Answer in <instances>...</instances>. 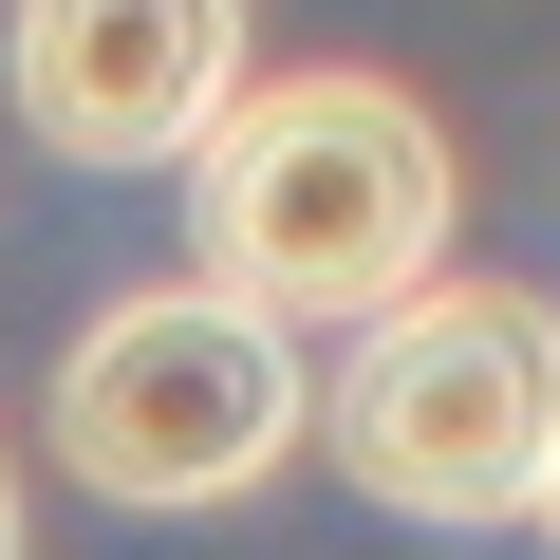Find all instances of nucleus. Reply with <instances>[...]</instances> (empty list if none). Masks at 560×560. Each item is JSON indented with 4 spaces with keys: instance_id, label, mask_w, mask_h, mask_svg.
<instances>
[{
    "instance_id": "nucleus-1",
    "label": "nucleus",
    "mask_w": 560,
    "mask_h": 560,
    "mask_svg": "<svg viewBox=\"0 0 560 560\" xmlns=\"http://www.w3.org/2000/svg\"><path fill=\"white\" fill-rule=\"evenodd\" d=\"M187 261L243 318H393L448 280V131L355 57L243 75L187 150Z\"/></svg>"
},
{
    "instance_id": "nucleus-2",
    "label": "nucleus",
    "mask_w": 560,
    "mask_h": 560,
    "mask_svg": "<svg viewBox=\"0 0 560 560\" xmlns=\"http://www.w3.org/2000/svg\"><path fill=\"white\" fill-rule=\"evenodd\" d=\"M318 430L393 523H541V486H560V318L523 280H411L393 318H355Z\"/></svg>"
},
{
    "instance_id": "nucleus-6",
    "label": "nucleus",
    "mask_w": 560,
    "mask_h": 560,
    "mask_svg": "<svg viewBox=\"0 0 560 560\" xmlns=\"http://www.w3.org/2000/svg\"><path fill=\"white\" fill-rule=\"evenodd\" d=\"M541 523H560V486H541Z\"/></svg>"
},
{
    "instance_id": "nucleus-4",
    "label": "nucleus",
    "mask_w": 560,
    "mask_h": 560,
    "mask_svg": "<svg viewBox=\"0 0 560 560\" xmlns=\"http://www.w3.org/2000/svg\"><path fill=\"white\" fill-rule=\"evenodd\" d=\"M0 57L57 168H187L243 94V0H20Z\"/></svg>"
},
{
    "instance_id": "nucleus-5",
    "label": "nucleus",
    "mask_w": 560,
    "mask_h": 560,
    "mask_svg": "<svg viewBox=\"0 0 560 560\" xmlns=\"http://www.w3.org/2000/svg\"><path fill=\"white\" fill-rule=\"evenodd\" d=\"M0 560H20V486H0Z\"/></svg>"
},
{
    "instance_id": "nucleus-3",
    "label": "nucleus",
    "mask_w": 560,
    "mask_h": 560,
    "mask_svg": "<svg viewBox=\"0 0 560 560\" xmlns=\"http://www.w3.org/2000/svg\"><path fill=\"white\" fill-rule=\"evenodd\" d=\"M300 430H318V393H300V355H280V318L206 300V280L113 300L57 355V467L94 504H243Z\"/></svg>"
}]
</instances>
